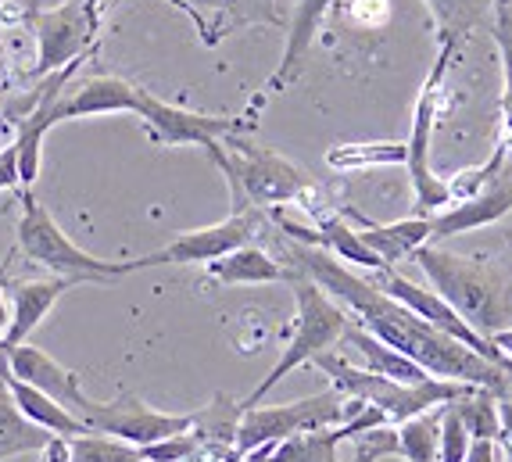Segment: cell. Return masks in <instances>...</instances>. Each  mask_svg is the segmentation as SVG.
<instances>
[{
	"instance_id": "2",
	"label": "cell",
	"mask_w": 512,
	"mask_h": 462,
	"mask_svg": "<svg viewBox=\"0 0 512 462\" xmlns=\"http://www.w3.org/2000/svg\"><path fill=\"white\" fill-rule=\"evenodd\" d=\"M212 154V162L222 169L226 183L233 190V212L244 208H280L298 201L305 190H312V176L291 158L269 151V147L255 144L244 133H230V137L215 140L205 147Z\"/></svg>"
},
{
	"instance_id": "12",
	"label": "cell",
	"mask_w": 512,
	"mask_h": 462,
	"mask_svg": "<svg viewBox=\"0 0 512 462\" xmlns=\"http://www.w3.org/2000/svg\"><path fill=\"white\" fill-rule=\"evenodd\" d=\"M79 420L90 430H97V434H111V437H119V441L144 448V445H154V441H162V437L190 430L194 427V412L172 416V412H158V409H151V405H144L137 394H119L115 402H94V398H90V402L79 409Z\"/></svg>"
},
{
	"instance_id": "28",
	"label": "cell",
	"mask_w": 512,
	"mask_h": 462,
	"mask_svg": "<svg viewBox=\"0 0 512 462\" xmlns=\"http://www.w3.org/2000/svg\"><path fill=\"white\" fill-rule=\"evenodd\" d=\"M69 462H144V455L129 441L86 430V434L69 437Z\"/></svg>"
},
{
	"instance_id": "35",
	"label": "cell",
	"mask_w": 512,
	"mask_h": 462,
	"mask_svg": "<svg viewBox=\"0 0 512 462\" xmlns=\"http://www.w3.org/2000/svg\"><path fill=\"white\" fill-rule=\"evenodd\" d=\"M273 448H276V445H258V448H251V452H240L233 462H269Z\"/></svg>"
},
{
	"instance_id": "3",
	"label": "cell",
	"mask_w": 512,
	"mask_h": 462,
	"mask_svg": "<svg viewBox=\"0 0 512 462\" xmlns=\"http://www.w3.org/2000/svg\"><path fill=\"white\" fill-rule=\"evenodd\" d=\"M312 366L330 377L333 391H341L351 402L373 405V409L384 412L391 427L412 420L419 412L434 409V405L455 402L459 394H466L473 387V384H462V380H441V377H430V380H423V384H402V380L380 377V373H373V369H366V366H351L348 359L330 355V351L316 355Z\"/></svg>"
},
{
	"instance_id": "1",
	"label": "cell",
	"mask_w": 512,
	"mask_h": 462,
	"mask_svg": "<svg viewBox=\"0 0 512 462\" xmlns=\"http://www.w3.org/2000/svg\"><path fill=\"white\" fill-rule=\"evenodd\" d=\"M287 258H291L294 269L312 276L330 298L341 301L351 316L359 319V326H366L373 337H380L384 344L409 355L412 362H419L430 377L480 384L487 391H495L498 398H509L512 394L509 369L477 355L473 348L455 341L452 334L430 326L427 319H419L412 308H405L402 301H394L391 294L380 291L369 276L351 273L341 258H333L330 251L298 244V240L287 237Z\"/></svg>"
},
{
	"instance_id": "31",
	"label": "cell",
	"mask_w": 512,
	"mask_h": 462,
	"mask_svg": "<svg viewBox=\"0 0 512 462\" xmlns=\"http://www.w3.org/2000/svg\"><path fill=\"white\" fill-rule=\"evenodd\" d=\"M8 319H11V301H8V262H0V341H4ZM0 351H4V348H0Z\"/></svg>"
},
{
	"instance_id": "13",
	"label": "cell",
	"mask_w": 512,
	"mask_h": 462,
	"mask_svg": "<svg viewBox=\"0 0 512 462\" xmlns=\"http://www.w3.org/2000/svg\"><path fill=\"white\" fill-rule=\"evenodd\" d=\"M369 280L380 287L384 294H391L394 301H402L405 308H412L419 319H427L430 326H437V330H444V334H452L455 341H462L466 348H473L477 355H484V359H491V362H498V366H509L512 359H505L502 351L491 344V337H484L480 330H473L466 319L455 312L448 301L441 298V294L434 291V287H419V283H412V280H405V276H398L391 266L387 269H380L376 276H369Z\"/></svg>"
},
{
	"instance_id": "9",
	"label": "cell",
	"mask_w": 512,
	"mask_h": 462,
	"mask_svg": "<svg viewBox=\"0 0 512 462\" xmlns=\"http://www.w3.org/2000/svg\"><path fill=\"white\" fill-rule=\"evenodd\" d=\"M26 29L36 43V65L29 76H47V72L69 65L94 51V36L101 26V0H69L61 8H26Z\"/></svg>"
},
{
	"instance_id": "33",
	"label": "cell",
	"mask_w": 512,
	"mask_h": 462,
	"mask_svg": "<svg viewBox=\"0 0 512 462\" xmlns=\"http://www.w3.org/2000/svg\"><path fill=\"white\" fill-rule=\"evenodd\" d=\"M498 416H502V445L512 452V394L498 398Z\"/></svg>"
},
{
	"instance_id": "6",
	"label": "cell",
	"mask_w": 512,
	"mask_h": 462,
	"mask_svg": "<svg viewBox=\"0 0 512 462\" xmlns=\"http://www.w3.org/2000/svg\"><path fill=\"white\" fill-rule=\"evenodd\" d=\"M22 201V219H18V251L33 258L36 266L51 269L54 276H69L76 283H115L133 273L129 262H104L90 251L76 248L65 230L58 226L47 208L36 201L29 190H18Z\"/></svg>"
},
{
	"instance_id": "37",
	"label": "cell",
	"mask_w": 512,
	"mask_h": 462,
	"mask_svg": "<svg viewBox=\"0 0 512 462\" xmlns=\"http://www.w3.org/2000/svg\"><path fill=\"white\" fill-rule=\"evenodd\" d=\"M491 4H495V8H498V4H505V0H491Z\"/></svg>"
},
{
	"instance_id": "25",
	"label": "cell",
	"mask_w": 512,
	"mask_h": 462,
	"mask_svg": "<svg viewBox=\"0 0 512 462\" xmlns=\"http://www.w3.org/2000/svg\"><path fill=\"white\" fill-rule=\"evenodd\" d=\"M437 22V43H459L484 22L495 4L491 0H427Z\"/></svg>"
},
{
	"instance_id": "4",
	"label": "cell",
	"mask_w": 512,
	"mask_h": 462,
	"mask_svg": "<svg viewBox=\"0 0 512 462\" xmlns=\"http://www.w3.org/2000/svg\"><path fill=\"white\" fill-rule=\"evenodd\" d=\"M287 283H291L294 291V305H298V319H294V330H291V341H287V348H283L280 362H276L269 373H265V380L255 387V391L240 402V409H251V405H262V398L269 391H273L276 384H280L283 377H291L298 366H308V362L316 359V355H323V351H330L333 344L341 341L344 330L351 326V312L341 305L337 298H330V294L319 287L312 276H305L301 269L291 266V276H287Z\"/></svg>"
},
{
	"instance_id": "15",
	"label": "cell",
	"mask_w": 512,
	"mask_h": 462,
	"mask_svg": "<svg viewBox=\"0 0 512 462\" xmlns=\"http://www.w3.org/2000/svg\"><path fill=\"white\" fill-rule=\"evenodd\" d=\"M512 212V183H491L480 194L455 201V205L441 208L430 215V244H441L448 237H459L466 230H480V226L498 223L502 215Z\"/></svg>"
},
{
	"instance_id": "34",
	"label": "cell",
	"mask_w": 512,
	"mask_h": 462,
	"mask_svg": "<svg viewBox=\"0 0 512 462\" xmlns=\"http://www.w3.org/2000/svg\"><path fill=\"white\" fill-rule=\"evenodd\" d=\"M491 344L502 351L505 359H512V326H502V330H495V334H491Z\"/></svg>"
},
{
	"instance_id": "24",
	"label": "cell",
	"mask_w": 512,
	"mask_h": 462,
	"mask_svg": "<svg viewBox=\"0 0 512 462\" xmlns=\"http://www.w3.org/2000/svg\"><path fill=\"white\" fill-rule=\"evenodd\" d=\"M405 140H362V144H337L326 151V165L337 172H362L380 165H405Z\"/></svg>"
},
{
	"instance_id": "20",
	"label": "cell",
	"mask_w": 512,
	"mask_h": 462,
	"mask_svg": "<svg viewBox=\"0 0 512 462\" xmlns=\"http://www.w3.org/2000/svg\"><path fill=\"white\" fill-rule=\"evenodd\" d=\"M355 215V212H348ZM359 219V237L366 240L369 248L376 251V255L384 258L387 266H394V262H402V258H412V251L423 248V244H430V215H409V219H398V223H369V219H362V215H355Z\"/></svg>"
},
{
	"instance_id": "39",
	"label": "cell",
	"mask_w": 512,
	"mask_h": 462,
	"mask_svg": "<svg viewBox=\"0 0 512 462\" xmlns=\"http://www.w3.org/2000/svg\"><path fill=\"white\" fill-rule=\"evenodd\" d=\"M0 4H4V0H0Z\"/></svg>"
},
{
	"instance_id": "26",
	"label": "cell",
	"mask_w": 512,
	"mask_h": 462,
	"mask_svg": "<svg viewBox=\"0 0 512 462\" xmlns=\"http://www.w3.org/2000/svg\"><path fill=\"white\" fill-rule=\"evenodd\" d=\"M452 409L459 412L462 427L470 430L473 441H498V445H502V416H498V394L495 391L473 384L470 391L455 398Z\"/></svg>"
},
{
	"instance_id": "14",
	"label": "cell",
	"mask_w": 512,
	"mask_h": 462,
	"mask_svg": "<svg viewBox=\"0 0 512 462\" xmlns=\"http://www.w3.org/2000/svg\"><path fill=\"white\" fill-rule=\"evenodd\" d=\"M4 359H8V369L18 380L40 387L43 394H51L54 402H61L65 409L76 412V416H79V409L90 402V398L83 394V387H79L76 373L61 366L58 359H51V355L40 351L36 344H26V341L11 344V348H4Z\"/></svg>"
},
{
	"instance_id": "27",
	"label": "cell",
	"mask_w": 512,
	"mask_h": 462,
	"mask_svg": "<svg viewBox=\"0 0 512 462\" xmlns=\"http://www.w3.org/2000/svg\"><path fill=\"white\" fill-rule=\"evenodd\" d=\"M398 434V455L405 462H437V441H441V405L419 412L412 420L394 427Z\"/></svg>"
},
{
	"instance_id": "10",
	"label": "cell",
	"mask_w": 512,
	"mask_h": 462,
	"mask_svg": "<svg viewBox=\"0 0 512 462\" xmlns=\"http://www.w3.org/2000/svg\"><path fill=\"white\" fill-rule=\"evenodd\" d=\"M133 115L144 119L154 144H165V147H208L215 140L230 137V133H251L255 129V119H248V115L190 112V108H180V104L158 101L147 90H137Z\"/></svg>"
},
{
	"instance_id": "23",
	"label": "cell",
	"mask_w": 512,
	"mask_h": 462,
	"mask_svg": "<svg viewBox=\"0 0 512 462\" xmlns=\"http://www.w3.org/2000/svg\"><path fill=\"white\" fill-rule=\"evenodd\" d=\"M51 430L36 427L33 420L22 416V409L15 405L11 398L8 384L0 377V462L4 459H15V455H26V452H43V445L51 441Z\"/></svg>"
},
{
	"instance_id": "21",
	"label": "cell",
	"mask_w": 512,
	"mask_h": 462,
	"mask_svg": "<svg viewBox=\"0 0 512 462\" xmlns=\"http://www.w3.org/2000/svg\"><path fill=\"white\" fill-rule=\"evenodd\" d=\"M333 0H298V8H294L291 18V29H287V47H283V58L276 65L273 79H269V90H283V86H291L298 69L305 65V54L316 40L319 26H323V15L330 11Z\"/></svg>"
},
{
	"instance_id": "11",
	"label": "cell",
	"mask_w": 512,
	"mask_h": 462,
	"mask_svg": "<svg viewBox=\"0 0 512 462\" xmlns=\"http://www.w3.org/2000/svg\"><path fill=\"white\" fill-rule=\"evenodd\" d=\"M258 226H262L258 208L230 212L222 223L180 233V237L169 240L165 248L151 251V255H144V258H133L129 266H133V273L154 269V266H208L212 258L226 255V251L240 248V244H251V240L258 237Z\"/></svg>"
},
{
	"instance_id": "38",
	"label": "cell",
	"mask_w": 512,
	"mask_h": 462,
	"mask_svg": "<svg viewBox=\"0 0 512 462\" xmlns=\"http://www.w3.org/2000/svg\"><path fill=\"white\" fill-rule=\"evenodd\" d=\"M498 462H509V455H505V459H498Z\"/></svg>"
},
{
	"instance_id": "30",
	"label": "cell",
	"mask_w": 512,
	"mask_h": 462,
	"mask_svg": "<svg viewBox=\"0 0 512 462\" xmlns=\"http://www.w3.org/2000/svg\"><path fill=\"white\" fill-rule=\"evenodd\" d=\"M15 187H22V180H18V147L8 144L0 151V190H15Z\"/></svg>"
},
{
	"instance_id": "36",
	"label": "cell",
	"mask_w": 512,
	"mask_h": 462,
	"mask_svg": "<svg viewBox=\"0 0 512 462\" xmlns=\"http://www.w3.org/2000/svg\"><path fill=\"white\" fill-rule=\"evenodd\" d=\"M502 115H505V133L512 137V86L502 94Z\"/></svg>"
},
{
	"instance_id": "8",
	"label": "cell",
	"mask_w": 512,
	"mask_h": 462,
	"mask_svg": "<svg viewBox=\"0 0 512 462\" xmlns=\"http://www.w3.org/2000/svg\"><path fill=\"white\" fill-rule=\"evenodd\" d=\"M351 398H344L341 391H319L312 398L287 405H251L240 412L237 423V452H251L258 445H276L283 437L305 434V430H323L337 427L355 412Z\"/></svg>"
},
{
	"instance_id": "16",
	"label": "cell",
	"mask_w": 512,
	"mask_h": 462,
	"mask_svg": "<svg viewBox=\"0 0 512 462\" xmlns=\"http://www.w3.org/2000/svg\"><path fill=\"white\" fill-rule=\"evenodd\" d=\"M79 287L76 280L69 276H51V280H18L8 283V301H11V319H8V330H4V341L0 348H11V344H22L29 341L36 326L47 319L58 298L65 291Z\"/></svg>"
},
{
	"instance_id": "7",
	"label": "cell",
	"mask_w": 512,
	"mask_h": 462,
	"mask_svg": "<svg viewBox=\"0 0 512 462\" xmlns=\"http://www.w3.org/2000/svg\"><path fill=\"white\" fill-rule=\"evenodd\" d=\"M455 54H459V43H441V51H437V58H434V69L423 79V90H419L416 108H412V133H409V140H405V147H409L405 169H409L412 197H416L419 215H434L452 205L448 180H441L434 172V165H430V144H434V129H437V119H441L444 79H448Z\"/></svg>"
},
{
	"instance_id": "18",
	"label": "cell",
	"mask_w": 512,
	"mask_h": 462,
	"mask_svg": "<svg viewBox=\"0 0 512 462\" xmlns=\"http://www.w3.org/2000/svg\"><path fill=\"white\" fill-rule=\"evenodd\" d=\"M0 377H4V384H8L11 398H15V405L22 409V416L26 420H33L36 427L51 430V434H61V437H76V434H86V423L79 420L76 412L65 409L61 402H54L51 394H43L40 387L26 384V380H18L15 373L8 369V359H4V351H0Z\"/></svg>"
},
{
	"instance_id": "22",
	"label": "cell",
	"mask_w": 512,
	"mask_h": 462,
	"mask_svg": "<svg viewBox=\"0 0 512 462\" xmlns=\"http://www.w3.org/2000/svg\"><path fill=\"white\" fill-rule=\"evenodd\" d=\"M341 341H348L351 348L362 355V366L373 369V373H380V377H391V380H402V384H423V380H430V373L419 362H412L409 355H402L398 348H391V344H384L380 337H373L366 330V326L351 323L348 330H344Z\"/></svg>"
},
{
	"instance_id": "29",
	"label": "cell",
	"mask_w": 512,
	"mask_h": 462,
	"mask_svg": "<svg viewBox=\"0 0 512 462\" xmlns=\"http://www.w3.org/2000/svg\"><path fill=\"white\" fill-rule=\"evenodd\" d=\"M470 430L462 427L459 412L452 409V402L441 405V441H437V462H466L470 452Z\"/></svg>"
},
{
	"instance_id": "17",
	"label": "cell",
	"mask_w": 512,
	"mask_h": 462,
	"mask_svg": "<svg viewBox=\"0 0 512 462\" xmlns=\"http://www.w3.org/2000/svg\"><path fill=\"white\" fill-rule=\"evenodd\" d=\"M137 90L140 86L126 83L122 76H94L83 86H76L72 94H61L54 104V122H72V119H90V115H115L137 108Z\"/></svg>"
},
{
	"instance_id": "32",
	"label": "cell",
	"mask_w": 512,
	"mask_h": 462,
	"mask_svg": "<svg viewBox=\"0 0 512 462\" xmlns=\"http://www.w3.org/2000/svg\"><path fill=\"white\" fill-rule=\"evenodd\" d=\"M466 462H498V441H470Z\"/></svg>"
},
{
	"instance_id": "5",
	"label": "cell",
	"mask_w": 512,
	"mask_h": 462,
	"mask_svg": "<svg viewBox=\"0 0 512 462\" xmlns=\"http://www.w3.org/2000/svg\"><path fill=\"white\" fill-rule=\"evenodd\" d=\"M416 266L427 273L430 287L441 294L448 305L459 312L473 330H480L484 337H491L495 330H502V283L487 269L473 266L470 258H459L452 251L437 248V244H423L412 251Z\"/></svg>"
},
{
	"instance_id": "19",
	"label": "cell",
	"mask_w": 512,
	"mask_h": 462,
	"mask_svg": "<svg viewBox=\"0 0 512 462\" xmlns=\"http://www.w3.org/2000/svg\"><path fill=\"white\" fill-rule=\"evenodd\" d=\"M205 269L222 287H240V283H287V276H291V266L276 262L269 251L258 248L255 240L212 258Z\"/></svg>"
}]
</instances>
